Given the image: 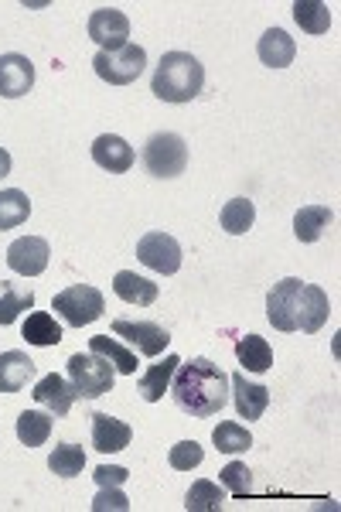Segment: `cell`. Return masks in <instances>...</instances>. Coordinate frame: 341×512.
I'll use <instances>...</instances> for the list:
<instances>
[{"label":"cell","mask_w":341,"mask_h":512,"mask_svg":"<svg viewBox=\"0 0 341 512\" xmlns=\"http://www.w3.org/2000/svg\"><path fill=\"white\" fill-rule=\"evenodd\" d=\"M331 301L318 284H304L301 277H284L266 294V318L277 332L314 335L328 325Z\"/></svg>","instance_id":"6da1fadb"},{"label":"cell","mask_w":341,"mask_h":512,"mask_svg":"<svg viewBox=\"0 0 341 512\" xmlns=\"http://www.w3.org/2000/svg\"><path fill=\"white\" fill-rule=\"evenodd\" d=\"M171 396L191 417H215L229 403V376L212 359L181 362L171 379Z\"/></svg>","instance_id":"7a4b0ae2"},{"label":"cell","mask_w":341,"mask_h":512,"mask_svg":"<svg viewBox=\"0 0 341 512\" xmlns=\"http://www.w3.org/2000/svg\"><path fill=\"white\" fill-rule=\"evenodd\" d=\"M205 86V65L188 52H168L157 62L151 93L164 103H191Z\"/></svg>","instance_id":"3957f363"},{"label":"cell","mask_w":341,"mask_h":512,"mask_svg":"<svg viewBox=\"0 0 341 512\" xmlns=\"http://www.w3.org/2000/svg\"><path fill=\"white\" fill-rule=\"evenodd\" d=\"M52 311L65 321V325L82 328V325H93V321L103 318L106 301L93 284H72L52 297Z\"/></svg>","instance_id":"277c9868"},{"label":"cell","mask_w":341,"mask_h":512,"mask_svg":"<svg viewBox=\"0 0 341 512\" xmlns=\"http://www.w3.org/2000/svg\"><path fill=\"white\" fill-rule=\"evenodd\" d=\"M69 383L76 386L79 400H96V396H106L113 390L116 369L96 352H76L69 359Z\"/></svg>","instance_id":"5b68a950"},{"label":"cell","mask_w":341,"mask_h":512,"mask_svg":"<svg viewBox=\"0 0 341 512\" xmlns=\"http://www.w3.org/2000/svg\"><path fill=\"white\" fill-rule=\"evenodd\" d=\"M144 168H147V175H154V178H178V175H185V168H188V144H185V137L171 134V130H164V134H154L144 144Z\"/></svg>","instance_id":"8992f818"},{"label":"cell","mask_w":341,"mask_h":512,"mask_svg":"<svg viewBox=\"0 0 341 512\" xmlns=\"http://www.w3.org/2000/svg\"><path fill=\"white\" fill-rule=\"evenodd\" d=\"M147 65V52L140 45H123L116 52H96L93 55V69L96 76L110 86H130V82L140 79Z\"/></svg>","instance_id":"52a82bcc"},{"label":"cell","mask_w":341,"mask_h":512,"mask_svg":"<svg viewBox=\"0 0 341 512\" xmlns=\"http://www.w3.org/2000/svg\"><path fill=\"white\" fill-rule=\"evenodd\" d=\"M137 260L144 263V267H151L154 274L171 277L181 270V246L174 236L154 229V233H144L137 239Z\"/></svg>","instance_id":"ba28073f"},{"label":"cell","mask_w":341,"mask_h":512,"mask_svg":"<svg viewBox=\"0 0 341 512\" xmlns=\"http://www.w3.org/2000/svg\"><path fill=\"white\" fill-rule=\"evenodd\" d=\"M89 38L99 45V52H116V48L130 45V18L116 7H96L89 18Z\"/></svg>","instance_id":"9c48e42d"},{"label":"cell","mask_w":341,"mask_h":512,"mask_svg":"<svg viewBox=\"0 0 341 512\" xmlns=\"http://www.w3.org/2000/svg\"><path fill=\"white\" fill-rule=\"evenodd\" d=\"M113 335L123 338V342H130L140 355H161L171 342L168 328L154 325V321H130V318H116Z\"/></svg>","instance_id":"30bf717a"},{"label":"cell","mask_w":341,"mask_h":512,"mask_svg":"<svg viewBox=\"0 0 341 512\" xmlns=\"http://www.w3.org/2000/svg\"><path fill=\"white\" fill-rule=\"evenodd\" d=\"M48 256H52V246L41 236H21L7 246V267L21 277H38L48 270Z\"/></svg>","instance_id":"8fae6325"},{"label":"cell","mask_w":341,"mask_h":512,"mask_svg":"<svg viewBox=\"0 0 341 512\" xmlns=\"http://www.w3.org/2000/svg\"><path fill=\"white\" fill-rule=\"evenodd\" d=\"M31 86H35V65H31L28 55H0V96L21 99L31 93Z\"/></svg>","instance_id":"7c38bea8"},{"label":"cell","mask_w":341,"mask_h":512,"mask_svg":"<svg viewBox=\"0 0 341 512\" xmlns=\"http://www.w3.org/2000/svg\"><path fill=\"white\" fill-rule=\"evenodd\" d=\"M35 400H38V407H45L52 417H65L72 410V403L79 400V393L69 379H62L58 373H48L35 383Z\"/></svg>","instance_id":"4fadbf2b"},{"label":"cell","mask_w":341,"mask_h":512,"mask_svg":"<svg viewBox=\"0 0 341 512\" xmlns=\"http://www.w3.org/2000/svg\"><path fill=\"white\" fill-rule=\"evenodd\" d=\"M229 390L232 400H236V414L243 420H260L270 407V390L263 383H249L246 373L229 376Z\"/></svg>","instance_id":"5bb4252c"},{"label":"cell","mask_w":341,"mask_h":512,"mask_svg":"<svg viewBox=\"0 0 341 512\" xmlns=\"http://www.w3.org/2000/svg\"><path fill=\"white\" fill-rule=\"evenodd\" d=\"M93 161H96L103 171H110V175H123V171H130V168H133L137 154H133V147H130L123 137H116V134H99V137L93 140Z\"/></svg>","instance_id":"9a60e30c"},{"label":"cell","mask_w":341,"mask_h":512,"mask_svg":"<svg viewBox=\"0 0 341 512\" xmlns=\"http://www.w3.org/2000/svg\"><path fill=\"white\" fill-rule=\"evenodd\" d=\"M38 376L28 352H0V393H21Z\"/></svg>","instance_id":"2e32d148"},{"label":"cell","mask_w":341,"mask_h":512,"mask_svg":"<svg viewBox=\"0 0 341 512\" xmlns=\"http://www.w3.org/2000/svg\"><path fill=\"white\" fill-rule=\"evenodd\" d=\"M133 431L123 420H116L110 414H93V448L99 454H116L123 448H130Z\"/></svg>","instance_id":"e0dca14e"},{"label":"cell","mask_w":341,"mask_h":512,"mask_svg":"<svg viewBox=\"0 0 341 512\" xmlns=\"http://www.w3.org/2000/svg\"><path fill=\"white\" fill-rule=\"evenodd\" d=\"M256 55H260V62L270 65V69H287L297 55V45L284 28H270V31H263L260 45H256Z\"/></svg>","instance_id":"ac0fdd59"},{"label":"cell","mask_w":341,"mask_h":512,"mask_svg":"<svg viewBox=\"0 0 341 512\" xmlns=\"http://www.w3.org/2000/svg\"><path fill=\"white\" fill-rule=\"evenodd\" d=\"M113 291L120 301L127 304H137V308H151L157 301V284L140 274H133V270H120V274L113 277Z\"/></svg>","instance_id":"d6986e66"},{"label":"cell","mask_w":341,"mask_h":512,"mask_svg":"<svg viewBox=\"0 0 341 512\" xmlns=\"http://www.w3.org/2000/svg\"><path fill=\"white\" fill-rule=\"evenodd\" d=\"M89 352H96V355H103L106 362L116 369L120 376H133L137 373V352H130L127 345L120 342V338H110V335H96V338H89Z\"/></svg>","instance_id":"ffe728a7"},{"label":"cell","mask_w":341,"mask_h":512,"mask_svg":"<svg viewBox=\"0 0 341 512\" xmlns=\"http://www.w3.org/2000/svg\"><path fill=\"white\" fill-rule=\"evenodd\" d=\"M178 366H181L178 355H164V362H157V366H151L144 376H140V396H144L147 403L164 400V393L171 390V379L178 373Z\"/></svg>","instance_id":"44dd1931"},{"label":"cell","mask_w":341,"mask_h":512,"mask_svg":"<svg viewBox=\"0 0 341 512\" xmlns=\"http://www.w3.org/2000/svg\"><path fill=\"white\" fill-rule=\"evenodd\" d=\"M236 359L239 366H243V373H266V369H273V349L270 342H266L263 335H246L236 342Z\"/></svg>","instance_id":"7402d4cb"},{"label":"cell","mask_w":341,"mask_h":512,"mask_svg":"<svg viewBox=\"0 0 341 512\" xmlns=\"http://www.w3.org/2000/svg\"><path fill=\"white\" fill-rule=\"evenodd\" d=\"M331 222H335V212H331L328 205H304L294 216V236L301 239V243H318Z\"/></svg>","instance_id":"603a6c76"},{"label":"cell","mask_w":341,"mask_h":512,"mask_svg":"<svg viewBox=\"0 0 341 512\" xmlns=\"http://www.w3.org/2000/svg\"><path fill=\"white\" fill-rule=\"evenodd\" d=\"M21 335H24V342L35 345V349H48V345L62 342V325H58L55 315H48V311H31Z\"/></svg>","instance_id":"cb8c5ba5"},{"label":"cell","mask_w":341,"mask_h":512,"mask_svg":"<svg viewBox=\"0 0 341 512\" xmlns=\"http://www.w3.org/2000/svg\"><path fill=\"white\" fill-rule=\"evenodd\" d=\"M35 308V291L11 280H0V325H14L21 318V311Z\"/></svg>","instance_id":"d4e9b609"},{"label":"cell","mask_w":341,"mask_h":512,"mask_svg":"<svg viewBox=\"0 0 341 512\" xmlns=\"http://www.w3.org/2000/svg\"><path fill=\"white\" fill-rule=\"evenodd\" d=\"M219 222L229 236H243L253 229V222H256V205L249 202V198H232V202L222 205Z\"/></svg>","instance_id":"484cf974"},{"label":"cell","mask_w":341,"mask_h":512,"mask_svg":"<svg viewBox=\"0 0 341 512\" xmlns=\"http://www.w3.org/2000/svg\"><path fill=\"white\" fill-rule=\"evenodd\" d=\"M52 437V414H41V410H24L18 417V441L24 448H41V444Z\"/></svg>","instance_id":"4316f807"},{"label":"cell","mask_w":341,"mask_h":512,"mask_svg":"<svg viewBox=\"0 0 341 512\" xmlns=\"http://www.w3.org/2000/svg\"><path fill=\"white\" fill-rule=\"evenodd\" d=\"M222 506H226V489H219L209 478H198L185 495L188 512H219Z\"/></svg>","instance_id":"83f0119b"},{"label":"cell","mask_w":341,"mask_h":512,"mask_svg":"<svg viewBox=\"0 0 341 512\" xmlns=\"http://www.w3.org/2000/svg\"><path fill=\"white\" fill-rule=\"evenodd\" d=\"M212 444L222 454H243L253 448V434H249L243 424H236V420H222L212 431Z\"/></svg>","instance_id":"f1b7e54d"},{"label":"cell","mask_w":341,"mask_h":512,"mask_svg":"<svg viewBox=\"0 0 341 512\" xmlns=\"http://www.w3.org/2000/svg\"><path fill=\"white\" fill-rule=\"evenodd\" d=\"M294 21L301 24V31H307V35H324L331 28V11L321 0H297Z\"/></svg>","instance_id":"f546056e"},{"label":"cell","mask_w":341,"mask_h":512,"mask_svg":"<svg viewBox=\"0 0 341 512\" xmlns=\"http://www.w3.org/2000/svg\"><path fill=\"white\" fill-rule=\"evenodd\" d=\"M28 216H31L28 195L18 192V188L0 192V233H4V229H18L21 222H28Z\"/></svg>","instance_id":"4dcf8cb0"},{"label":"cell","mask_w":341,"mask_h":512,"mask_svg":"<svg viewBox=\"0 0 341 512\" xmlns=\"http://www.w3.org/2000/svg\"><path fill=\"white\" fill-rule=\"evenodd\" d=\"M48 468L58 475V478H76L82 475L86 468V451L79 444H58V448L48 454Z\"/></svg>","instance_id":"1f68e13d"},{"label":"cell","mask_w":341,"mask_h":512,"mask_svg":"<svg viewBox=\"0 0 341 512\" xmlns=\"http://www.w3.org/2000/svg\"><path fill=\"white\" fill-rule=\"evenodd\" d=\"M219 482H222V489L232 492L236 499H243V495H253V472H249L243 461H229V465L219 472Z\"/></svg>","instance_id":"d6a6232c"},{"label":"cell","mask_w":341,"mask_h":512,"mask_svg":"<svg viewBox=\"0 0 341 512\" xmlns=\"http://www.w3.org/2000/svg\"><path fill=\"white\" fill-rule=\"evenodd\" d=\"M202 461H205V451L198 441H178L168 451V465L174 468V472H191V468H198Z\"/></svg>","instance_id":"836d02e7"},{"label":"cell","mask_w":341,"mask_h":512,"mask_svg":"<svg viewBox=\"0 0 341 512\" xmlns=\"http://www.w3.org/2000/svg\"><path fill=\"white\" fill-rule=\"evenodd\" d=\"M93 478H96L99 489H120V485L130 478V472H127V468H120V465H99L93 472Z\"/></svg>","instance_id":"e575fe53"},{"label":"cell","mask_w":341,"mask_h":512,"mask_svg":"<svg viewBox=\"0 0 341 512\" xmlns=\"http://www.w3.org/2000/svg\"><path fill=\"white\" fill-rule=\"evenodd\" d=\"M93 509H96V512H106V509L127 512V509H130V499H127V495H123L120 489H99V495L93 499Z\"/></svg>","instance_id":"d590c367"},{"label":"cell","mask_w":341,"mask_h":512,"mask_svg":"<svg viewBox=\"0 0 341 512\" xmlns=\"http://www.w3.org/2000/svg\"><path fill=\"white\" fill-rule=\"evenodd\" d=\"M7 175H11V154L0 147V178H7Z\"/></svg>","instance_id":"8d00e7d4"}]
</instances>
